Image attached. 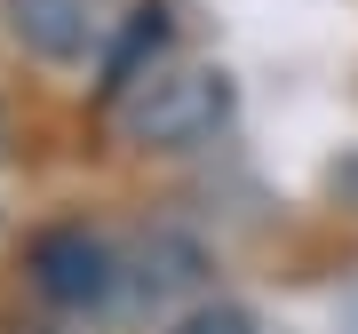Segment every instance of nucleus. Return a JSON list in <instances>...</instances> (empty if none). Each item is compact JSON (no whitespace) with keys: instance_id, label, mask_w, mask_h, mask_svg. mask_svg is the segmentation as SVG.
<instances>
[{"instance_id":"obj_1","label":"nucleus","mask_w":358,"mask_h":334,"mask_svg":"<svg viewBox=\"0 0 358 334\" xmlns=\"http://www.w3.org/2000/svg\"><path fill=\"white\" fill-rule=\"evenodd\" d=\"M231 112H239V80L223 64H167V72L136 80L128 143H143V152H192L215 128H231Z\"/></svg>"},{"instance_id":"obj_2","label":"nucleus","mask_w":358,"mask_h":334,"mask_svg":"<svg viewBox=\"0 0 358 334\" xmlns=\"http://www.w3.org/2000/svg\"><path fill=\"white\" fill-rule=\"evenodd\" d=\"M32 286L64 310H96L120 286V255L103 247L88 223H56V231L32 239Z\"/></svg>"},{"instance_id":"obj_3","label":"nucleus","mask_w":358,"mask_h":334,"mask_svg":"<svg viewBox=\"0 0 358 334\" xmlns=\"http://www.w3.org/2000/svg\"><path fill=\"white\" fill-rule=\"evenodd\" d=\"M0 24L40 64H88L112 32V16H103V0H0Z\"/></svg>"},{"instance_id":"obj_4","label":"nucleus","mask_w":358,"mask_h":334,"mask_svg":"<svg viewBox=\"0 0 358 334\" xmlns=\"http://www.w3.org/2000/svg\"><path fill=\"white\" fill-rule=\"evenodd\" d=\"M199 279H207V247L199 239H183V231H152L136 247V286L152 303H176V295H199Z\"/></svg>"},{"instance_id":"obj_5","label":"nucleus","mask_w":358,"mask_h":334,"mask_svg":"<svg viewBox=\"0 0 358 334\" xmlns=\"http://www.w3.org/2000/svg\"><path fill=\"white\" fill-rule=\"evenodd\" d=\"M167 334H255V319H247V303L199 295L192 310H176V326H167Z\"/></svg>"},{"instance_id":"obj_6","label":"nucleus","mask_w":358,"mask_h":334,"mask_svg":"<svg viewBox=\"0 0 358 334\" xmlns=\"http://www.w3.org/2000/svg\"><path fill=\"white\" fill-rule=\"evenodd\" d=\"M343 183H350V199H358V159H350V167H343Z\"/></svg>"},{"instance_id":"obj_7","label":"nucleus","mask_w":358,"mask_h":334,"mask_svg":"<svg viewBox=\"0 0 358 334\" xmlns=\"http://www.w3.org/2000/svg\"><path fill=\"white\" fill-rule=\"evenodd\" d=\"M0 143H8V119H0Z\"/></svg>"}]
</instances>
